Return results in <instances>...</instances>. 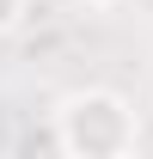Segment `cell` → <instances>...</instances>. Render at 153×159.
<instances>
[{"label":"cell","instance_id":"obj_1","mask_svg":"<svg viewBox=\"0 0 153 159\" xmlns=\"http://www.w3.org/2000/svg\"><path fill=\"white\" fill-rule=\"evenodd\" d=\"M55 135L67 159H129L135 153V104L110 86H86L74 98H61Z\"/></svg>","mask_w":153,"mask_h":159},{"label":"cell","instance_id":"obj_2","mask_svg":"<svg viewBox=\"0 0 153 159\" xmlns=\"http://www.w3.org/2000/svg\"><path fill=\"white\" fill-rule=\"evenodd\" d=\"M19 12H25V0H0V37L19 25Z\"/></svg>","mask_w":153,"mask_h":159},{"label":"cell","instance_id":"obj_3","mask_svg":"<svg viewBox=\"0 0 153 159\" xmlns=\"http://www.w3.org/2000/svg\"><path fill=\"white\" fill-rule=\"evenodd\" d=\"M92 6H116V0H92Z\"/></svg>","mask_w":153,"mask_h":159}]
</instances>
